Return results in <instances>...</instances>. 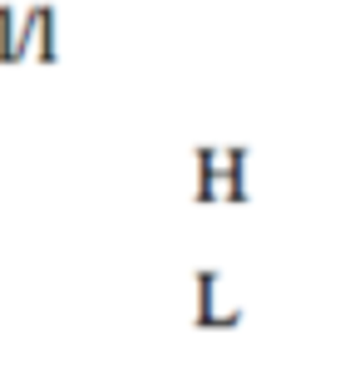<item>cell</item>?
<instances>
[{
	"mask_svg": "<svg viewBox=\"0 0 360 365\" xmlns=\"http://www.w3.org/2000/svg\"><path fill=\"white\" fill-rule=\"evenodd\" d=\"M15 60H55V10L30 5L25 20L15 25Z\"/></svg>",
	"mask_w": 360,
	"mask_h": 365,
	"instance_id": "2",
	"label": "cell"
},
{
	"mask_svg": "<svg viewBox=\"0 0 360 365\" xmlns=\"http://www.w3.org/2000/svg\"><path fill=\"white\" fill-rule=\"evenodd\" d=\"M192 282H197V326H207V331H212V326H217V331L237 326L242 311H222V306H217V287H222L217 272H197Z\"/></svg>",
	"mask_w": 360,
	"mask_h": 365,
	"instance_id": "3",
	"label": "cell"
},
{
	"mask_svg": "<svg viewBox=\"0 0 360 365\" xmlns=\"http://www.w3.org/2000/svg\"><path fill=\"white\" fill-rule=\"evenodd\" d=\"M197 202H247V153L242 148H197Z\"/></svg>",
	"mask_w": 360,
	"mask_h": 365,
	"instance_id": "1",
	"label": "cell"
},
{
	"mask_svg": "<svg viewBox=\"0 0 360 365\" xmlns=\"http://www.w3.org/2000/svg\"><path fill=\"white\" fill-rule=\"evenodd\" d=\"M15 5H0V64H15Z\"/></svg>",
	"mask_w": 360,
	"mask_h": 365,
	"instance_id": "4",
	"label": "cell"
}]
</instances>
